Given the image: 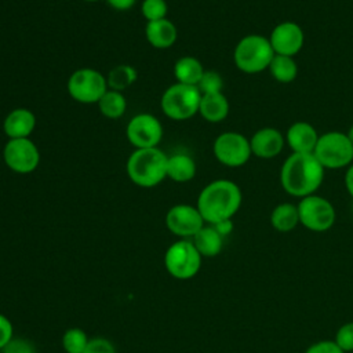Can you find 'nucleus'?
Segmentation results:
<instances>
[{"label": "nucleus", "instance_id": "f257e3e1", "mask_svg": "<svg viewBox=\"0 0 353 353\" xmlns=\"http://www.w3.org/2000/svg\"><path fill=\"white\" fill-rule=\"evenodd\" d=\"M324 171L313 153H292L281 165L280 183L288 194L303 199L321 186Z\"/></svg>", "mask_w": 353, "mask_h": 353}, {"label": "nucleus", "instance_id": "f03ea898", "mask_svg": "<svg viewBox=\"0 0 353 353\" xmlns=\"http://www.w3.org/2000/svg\"><path fill=\"white\" fill-rule=\"evenodd\" d=\"M243 194L237 183L229 179H215L203 188L197 197V210L204 222L215 225L232 219L239 211Z\"/></svg>", "mask_w": 353, "mask_h": 353}, {"label": "nucleus", "instance_id": "7ed1b4c3", "mask_svg": "<svg viewBox=\"0 0 353 353\" xmlns=\"http://www.w3.org/2000/svg\"><path fill=\"white\" fill-rule=\"evenodd\" d=\"M168 156L157 148L137 149L127 160L130 179L141 188H153L167 176Z\"/></svg>", "mask_w": 353, "mask_h": 353}, {"label": "nucleus", "instance_id": "20e7f679", "mask_svg": "<svg viewBox=\"0 0 353 353\" xmlns=\"http://www.w3.org/2000/svg\"><path fill=\"white\" fill-rule=\"evenodd\" d=\"M274 51L270 46L269 37L262 34H248L240 39L234 51L233 61L239 70L247 74L261 73L269 68Z\"/></svg>", "mask_w": 353, "mask_h": 353}, {"label": "nucleus", "instance_id": "39448f33", "mask_svg": "<svg viewBox=\"0 0 353 353\" xmlns=\"http://www.w3.org/2000/svg\"><path fill=\"white\" fill-rule=\"evenodd\" d=\"M200 101L201 92L197 85L175 83L164 91L160 99V105L163 113L168 119L183 121L199 113Z\"/></svg>", "mask_w": 353, "mask_h": 353}, {"label": "nucleus", "instance_id": "423d86ee", "mask_svg": "<svg viewBox=\"0 0 353 353\" xmlns=\"http://www.w3.org/2000/svg\"><path fill=\"white\" fill-rule=\"evenodd\" d=\"M313 154L324 168L349 167L353 163V143L345 132L330 131L319 137Z\"/></svg>", "mask_w": 353, "mask_h": 353}, {"label": "nucleus", "instance_id": "0eeeda50", "mask_svg": "<svg viewBox=\"0 0 353 353\" xmlns=\"http://www.w3.org/2000/svg\"><path fill=\"white\" fill-rule=\"evenodd\" d=\"M201 255L190 240L182 239L172 243L164 255L167 272L178 280L194 277L201 268Z\"/></svg>", "mask_w": 353, "mask_h": 353}, {"label": "nucleus", "instance_id": "6e6552de", "mask_svg": "<svg viewBox=\"0 0 353 353\" xmlns=\"http://www.w3.org/2000/svg\"><path fill=\"white\" fill-rule=\"evenodd\" d=\"M108 91V80L105 76L91 68L74 70L68 80L69 95L81 103H94Z\"/></svg>", "mask_w": 353, "mask_h": 353}, {"label": "nucleus", "instance_id": "1a4fd4ad", "mask_svg": "<svg viewBox=\"0 0 353 353\" xmlns=\"http://www.w3.org/2000/svg\"><path fill=\"white\" fill-rule=\"evenodd\" d=\"M299 223L312 232H325L335 222V208L327 199L310 194L298 203Z\"/></svg>", "mask_w": 353, "mask_h": 353}, {"label": "nucleus", "instance_id": "9d476101", "mask_svg": "<svg viewBox=\"0 0 353 353\" xmlns=\"http://www.w3.org/2000/svg\"><path fill=\"white\" fill-rule=\"evenodd\" d=\"M212 150L215 159L226 167H241L252 154L250 139L234 131L219 134L214 141Z\"/></svg>", "mask_w": 353, "mask_h": 353}, {"label": "nucleus", "instance_id": "9b49d317", "mask_svg": "<svg viewBox=\"0 0 353 353\" xmlns=\"http://www.w3.org/2000/svg\"><path fill=\"white\" fill-rule=\"evenodd\" d=\"M6 165L17 174H29L34 171L40 163L37 146L29 138L8 139L3 150Z\"/></svg>", "mask_w": 353, "mask_h": 353}, {"label": "nucleus", "instance_id": "f8f14e48", "mask_svg": "<svg viewBox=\"0 0 353 353\" xmlns=\"http://www.w3.org/2000/svg\"><path fill=\"white\" fill-rule=\"evenodd\" d=\"M127 139L137 149L157 148L163 138L160 120L150 113H138L127 124Z\"/></svg>", "mask_w": 353, "mask_h": 353}, {"label": "nucleus", "instance_id": "ddd939ff", "mask_svg": "<svg viewBox=\"0 0 353 353\" xmlns=\"http://www.w3.org/2000/svg\"><path fill=\"white\" fill-rule=\"evenodd\" d=\"M204 219L197 207L189 204H176L165 215L167 229L179 237H193L203 226Z\"/></svg>", "mask_w": 353, "mask_h": 353}, {"label": "nucleus", "instance_id": "4468645a", "mask_svg": "<svg viewBox=\"0 0 353 353\" xmlns=\"http://www.w3.org/2000/svg\"><path fill=\"white\" fill-rule=\"evenodd\" d=\"M269 41L274 54L294 57L302 50L305 34L298 23L285 21L273 28L269 36Z\"/></svg>", "mask_w": 353, "mask_h": 353}, {"label": "nucleus", "instance_id": "2eb2a0df", "mask_svg": "<svg viewBox=\"0 0 353 353\" xmlns=\"http://www.w3.org/2000/svg\"><path fill=\"white\" fill-rule=\"evenodd\" d=\"M251 152L259 159H273L281 153L285 137L273 127H263L250 138Z\"/></svg>", "mask_w": 353, "mask_h": 353}, {"label": "nucleus", "instance_id": "dca6fc26", "mask_svg": "<svg viewBox=\"0 0 353 353\" xmlns=\"http://www.w3.org/2000/svg\"><path fill=\"white\" fill-rule=\"evenodd\" d=\"M319 137L320 135L310 123L295 121L287 130L285 142L292 153H313Z\"/></svg>", "mask_w": 353, "mask_h": 353}, {"label": "nucleus", "instance_id": "f3484780", "mask_svg": "<svg viewBox=\"0 0 353 353\" xmlns=\"http://www.w3.org/2000/svg\"><path fill=\"white\" fill-rule=\"evenodd\" d=\"M34 127H36V116L25 108H18L11 110L6 116L3 123V130L10 139L29 138Z\"/></svg>", "mask_w": 353, "mask_h": 353}, {"label": "nucleus", "instance_id": "a211bd4d", "mask_svg": "<svg viewBox=\"0 0 353 353\" xmlns=\"http://www.w3.org/2000/svg\"><path fill=\"white\" fill-rule=\"evenodd\" d=\"M145 36L146 40L154 47V48H168L176 41V28L175 25L164 18L159 21L148 22L145 26Z\"/></svg>", "mask_w": 353, "mask_h": 353}, {"label": "nucleus", "instance_id": "6ab92c4d", "mask_svg": "<svg viewBox=\"0 0 353 353\" xmlns=\"http://www.w3.org/2000/svg\"><path fill=\"white\" fill-rule=\"evenodd\" d=\"M199 113L210 123H219L229 114V101L222 92L201 94Z\"/></svg>", "mask_w": 353, "mask_h": 353}, {"label": "nucleus", "instance_id": "aec40b11", "mask_svg": "<svg viewBox=\"0 0 353 353\" xmlns=\"http://www.w3.org/2000/svg\"><path fill=\"white\" fill-rule=\"evenodd\" d=\"M192 239L196 250L205 258L216 256L223 245V236H221L212 225H204Z\"/></svg>", "mask_w": 353, "mask_h": 353}, {"label": "nucleus", "instance_id": "412c9836", "mask_svg": "<svg viewBox=\"0 0 353 353\" xmlns=\"http://www.w3.org/2000/svg\"><path fill=\"white\" fill-rule=\"evenodd\" d=\"M196 175V163L194 160L185 153H175L168 156L167 160V176L174 182H188Z\"/></svg>", "mask_w": 353, "mask_h": 353}, {"label": "nucleus", "instance_id": "4be33fe9", "mask_svg": "<svg viewBox=\"0 0 353 353\" xmlns=\"http://www.w3.org/2000/svg\"><path fill=\"white\" fill-rule=\"evenodd\" d=\"M203 73L204 68L201 62L194 57H182L174 65V76L176 81L182 84L197 85Z\"/></svg>", "mask_w": 353, "mask_h": 353}, {"label": "nucleus", "instance_id": "5701e85b", "mask_svg": "<svg viewBox=\"0 0 353 353\" xmlns=\"http://www.w3.org/2000/svg\"><path fill=\"white\" fill-rule=\"evenodd\" d=\"M270 223L273 229L281 233L294 230L299 223L298 207L292 203H281L276 205L270 214Z\"/></svg>", "mask_w": 353, "mask_h": 353}, {"label": "nucleus", "instance_id": "b1692460", "mask_svg": "<svg viewBox=\"0 0 353 353\" xmlns=\"http://www.w3.org/2000/svg\"><path fill=\"white\" fill-rule=\"evenodd\" d=\"M97 103L102 116L108 119H120L127 109V99L123 92L109 88Z\"/></svg>", "mask_w": 353, "mask_h": 353}, {"label": "nucleus", "instance_id": "393cba45", "mask_svg": "<svg viewBox=\"0 0 353 353\" xmlns=\"http://www.w3.org/2000/svg\"><path fill=\"white\" fill-rule=\"evenodd\" d=\"M268 69L272 77L279 83H291L298 76V65L294 57L274 54Z\"/></svg>", "mask_w": 353, "mask_h": 353}, {"label": "nucleus", "instance_id": "a878e982", "mask_svg": "<svg viewBox=\"0 0 353 353\" xmlns=\"http://www.w3.org/2000/svg\"><path fill=\"white\" fill-rule=\"evenodd\" d=\"M137 77H138L137 70L132 66L119 65L109 72V76L106 79L108 87H110V90L123 91L127 87H130L137 80Z\"/></svg>", "mask_w": 353, "mask_h": 353}, {"label": "nucleus", "instance_id": "bb28decb", "mask_svg": "<svg viewBox=\"0 0 353 353\" xmlns=\"http://www.w3.org/2000/svg\"><path fill=\"white\" fill-rule=\"evenodd\" d=\"M88 341L81 328H69L62 335V347L66 353H83Z\"/></svg>", "mask_w": 353, "mask_h": 353}, {"label": "nucleus", "instance_id": "cd10ccee", "mask_svg": "<svg viewBox=\"0 0 353 353\" xmlns=\"http://www.w3.org/2000/svg\"><path fill=\"white\" fill-rule=\"evenodd\" d=\"M141 11L148 22L164 19L168 11L165 0H143L141 4Z\"/></svg>", "mask_w": 353, "mask_h": 353}, {"label": "nucleus", "instance_id": "c85d7f7f", "mask_svg": "<svg viewBox=\"0 0 353 353\" xmlns=\"http://www.w3.org/2000/svg\"><path fill=\"white\" fill-rule=\"evenodd\" d=\"M197 88L200 90L201 94H216L222 92L223 88V80L221 74L215 70H204Z\"/></svg>", "mask_w": 353, "mask_h": 353}, {"label": "nucleus", "instance_id": "c756f323", "mask_svg": "<svg viewBox=\"0 0 353 353\" xmlns=\"http://www.w3.org/2000/svg\"><path fill=\"white\" fill-rule=\"evenodd\" d=\"M335 343L343 352H352L353 350V323H346L336 331Z\"/></svg>", "mask_w": 353, "mask_h": 353}, {"label": "nucleus", "instance_id": "7c9ffc66", "mask_svg": "<svg viewBox=\"0 0 353 353\" xmlns=\"http://www.w3.org/2000/svg\"><path fill=\"white\" fill-rule=\"evenodd\" d=\"M83 353H116L113 343L105 338H92L88 341Z\"/></svg>", "mask_w": 353, "mask_h": 353}, {"label": "nucleus", "instance_id": "2f4dec72", "mask_svg": "<svg viewBox=\"0 0 353 353\" xmlns=\"http://www.w3.org/2000/svg\"><path fill=\"white\" fill-rule=\"evenodd\" d=\"M0 352L1 353H34V349L30 345V342L21 338H12Z\"/></svg>", "mask_w": 353, "mask_h": 353}, {"label": "nucleus", "instance_id": "473e14b6", "mask_svg": "<svg viewBox=\"0 0 353 353\" xmlns=\"http://www.w3.org/2000/svg\"><path fill=\"white\" fill-rule=\"evenodd\" d=\"M305 353H345L335 341H320L310 345Z\"/></svg>", "mask_w": 353, "mask_h": 353}, {"label": "nucleus", "instance_id": "72a5a7b5", "mask_svg": "<svg viewBox=\"0 0 353 353\" xmlns=\"http://www.w3.org/2000/svg\"><path fill=\"white\" fill-rule=\"evenodd\" d=\"M12 339V324L8 317L0 313V350Z\"/></svg>", "mask_w": 353, "mask_h": 353}, {"label": "nucleus", "instance_id": "f704fd0d", "mask_svg": "<svg viewBox=\"0 0 353 353\" xmlns=\"http://www.w3.org/2000/svg\"><path fill=\"white\" fill-rule=\"evenodd\" d=\"M106 1L112 8L119 10V11H125V10L132 8V6L135 4L137 0H106Z\"/></svg>", "mask_w": 353, "mask_h": 353}, {"label": "nucleus", "instance_id": "c9c22d12", "mask_svg": "<svg viewBox=\"0 0 353 353\" xmlns=\"http://www.w3.org/2000/svg\"><path fill=\"white\" fill-rule=\"evenodd\" d=\"M212 226L218 230V233H219L221 236H226V234H229V233L232 232V229H233L232 219H226V221L218 222V223H215V225H212Z\"/></svg>", "mask_w": 353, "mask_h": 353}, {"label": "nucleus", "instance_id": "e433bc0d", "mask_svg": "<svg viewBox=\"0 0 353 353\" xmlns=\"http://www.w3.org/2000/svg\"><path fill=\"white\" fill-rule=\"evenodd\" d=\"M345 186H346L347 193L353 199V163L347 167V170L345 172Z\"/></svg>", "mask_w": 353, "mask_h": 353}, {"label": "nucleus", "instance_id": "4c0bfd02", "mask_svg": "<svg viewBox=\"0 0 353 353\" xmlns=\"http://www.w3.org/2000/svg\"><path fill=\"white\" fill-rule=\"evenodd\" d=\"M346 135H347V138L350 139V142L353 143V124L350 125V128H349V131L346 132Z\"/></svg>", "mask_w": 353, "mask_h": 353}, {"label": "nucleus", "instance_id": "58836bf2", "mask_svg": "<svg viewBox=\"0 0 353 353\" xmlns=\"http://www.w3.org/2000/svg\"><path fill=\"white\" fill-rule=\"evenodd\" d=\"M84 1H99V0H84Z\"/></svg>", "mask_w": 353, "mask_h": 353}]
</instances>
